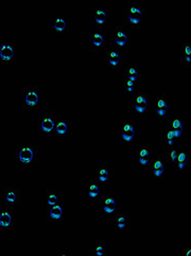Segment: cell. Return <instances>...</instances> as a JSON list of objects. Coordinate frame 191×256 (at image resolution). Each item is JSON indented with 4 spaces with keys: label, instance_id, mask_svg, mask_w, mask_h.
<instances>
[{
    "label": "cell",
    "instance_id": "obj_14",
    "mask_svg": "<svg viewBox=\"0 0 191 256\" xmlns=\"http://www.w3.org/2000/svg\"><path fill=\"white\" fill-rule=\"evenodd\" d=\"M119 55L117 53H115V51H113V53L109 55V63L113 64V65H117V64L119 63Z\"/></svg>",
    "mask_w": 191,
    "mask_h": 256
},
{
    "label": "cell",
    "instance_id": "obj_27",
    "mask_svg": "<svg viewBox=\"0 0 191 256\" xmlns=\"http://www.w3.org/2000/svg\"><path fill=\"white\" fill-rule=\"evenodd\" d=\"M126 85H128V90H129V91H132L133 87H134V81L128 79V81H126Z\"/></svg>",
    "mask_w": 191,
    "mask_h": 256
},
{
    "label": "cell",
    "instance_id": "obj_15",
    "mask_svg": "<svg viewBox=\"0 0 191 256\" xmlns=\"http://www.w3.org/2000/svg\"><path fill=\"white\" fill-rule=\"evenodd\" d=\"M54 27L57 31H62L63 29L65 28V20L63 18H57L54 23Z\"/></svg>",
    "mask_w": 191,
    "mask_h": 256
},
{
    "label": "cell",
    "instance_id": "obj_17",
    "mask_svg": "<svg viewBox=\"0 0 191 256\" xmlns=\"http://www.w3.org/2000/svg\"><path fill=\"white\" fill-rule=\"evenodd\" d=\"M67 125L66 123H64V122H59V124H57V126H56V129H57V132L61 133V134H63V133H65L67 131Z\"/></svg>",
    "mask_w": 191,
    "mask_h": 256
},
{
    "label": "cell",
    "instance_id": "obj_29",
    "mask_svg": "<svg viewBox=\"0 0 191 256\" xmlns=\"http://www.w3.org/2000/svg\"><path fill=\"white\" fill-rule=\"evenodd\" d=\"M148 155H149V151H148L146 148L141 150V152H140V157H148Z\"/></svg>",
    "mask_w": 191,
    "mask_h": 256
},
{
    "label": "cell",
    "instance_id": "obj_18",
    "mask_svg": "<svg viewBox=\"0 0 191 256\" xmlns=\"http://www.w3.org/2000/svg\"><path fill=\"white\" fill-rule=\"evenodd\" d=\"M108 178V172L105 170V169H102L100 170V172H99V179H100L101 182H105L106 179Z\"/></svg>",
    "mask_w": 191,
    "mask_h": 256
},
{
    "label": "cell",
    "instance_id": "obj_31",
    "mask_svg": "<svg viewBox=\"0 0 191 256\" xmlns=\"http://www.w3.org/2000/svg\"><path fill=\"white\" fill-rule=\"evenodd\" d=\"M167 137H168V140H172L174 138V133H173V130H170V131H168V134H167Z\"/></svg>",
    "mask_w": 191,
    "mask_h": 256
},
{
    "label": "cell",
    "instance_id": "obj_30",
    "mask_svg": "<svg viewBox=\"0 0 191 256\" xmlns=\"http://www.w3.org/2000/svg\"><path fill=\"white\" fill-rule=\"evenodd\" d=\"M154 174L156 176H160L163 174V169H156V170H154Z\"/></svg>",
    "mask_w": 191,
    "mask_h": 256
},
{
    "label": "cell",
    "instance_id": "obj_24",
    "mask_svg": "<svg viewBox=\"0 0 191 256\" xmlns=\"http://www.w3.org/2000/svg\"><path fill=\"white\" fill-rule=\"evenodd\" d=\"M186 160H187V156L185 153H181L178 155V163H186Z\"/></svg>",
    "mask_w": 191,
    "mask_h": 256
},
{
    "label": "cell",
    "instance_id": "obj_11",
    "mask_svg": "<svg viewBox=\"0 0 191 256\" xmlns=\"http://www.w3.org/2000/svg\"><path fill=\"white\" fill-rule=\"evenodd\" d=\"M157 107H158V110H157V112L159 115H163L165 113H166V110H167V104L165 100L163 99H159L158 100V104H157Z\"/></svg>",
    "mask_w": 191,
    "mask_h": 256
},
{
    "label": "cell",
    "instance_id": "obj_4",
    "mask_svg": "<svg viewBox=\"0 0 191 256\" xmlns=\"http://www.w3.org/2000/svg\"><path fill=\"white\" fill-rule=\"evenodd\" d=\"M135 108L138 112H143L146 108V99L143 96H138L135 102Z\"/></svg>",
    "mask_w": 191,
    "mask_h": 256
},
{
    "label": "cell",
    "instance_id": "obj_8",
    "mask_svg": "<svg viewBox=\"0 0 191 256\" xmlns=\"http://www.w3.org/2000/svg\"><path fill=\"white\" fill-rule=\"evenodd\" d=\"M11 223V216L7 212H3L0 214V225L1 226H7Z\"/></svg>",
    "mask_w": 191,
    "mask_h": 256
},
{
    "label": "cell",
    "instance_id": "obj_3",
    "mask_svg": "<svg viewBox=\"0 0 191 256\" xmlns=\"http://www.w3.org/2000/svg\"><path fill=\"white\" fill-rule=\"evenodd\" d=\"M135 134V130L131 125H125L123 130H122V138L126 141H131L134 138Z\"/></svg>",
    "mask_w": 191,
    "mask_h": 256
},
{
    "label": "cell",
    "instance_id": "obj_5",
    "mask_svg": "<svg viewBox=\"0 0 191 256\" xmlns=\"http://www.w3.org/2000/svg\"><path fill=\"white\" fill-rule=\"evenodd\" d=\"M0 56L3 59H11L13 56V48L10 45H2L0 49Z\"/></svg>",
    "mask_w": 191,
    "mask_h": 256
},
{
    "label": "cell",
    "instance_id": "obj_10",
    "mask_svg": "<svg viewBox=\"0 0 191 256\" xmlns=\"http://www.w3.org/2000/svg\"><path fill=\"white\" fill-rule=\"evenodd\" d=\"M50 214L53 219H59L62 217V208L59 206H54L52 207V209L50 211Z\"/></svg>",
    "mask_w": 191,
    "mask_h": 256
},
{
    "label": "cell",
    "instance_id": "obj_7",
    "mask_svg": "<svg viewBox=\"0 0 191 256\" xmlns=\"http://www.w3.org/2000/svg\"><path fill=\"white\" fill-rule=\"evenodd\" d=\"M38 100V96L35 92H29L27 96H26V102H28L29 105H35Z\"/></svg>",
    "mask_w": 191,
    "mask_h": 256
},
{
    "label": "cell",
    "instance_id": "obj_21",
    "mask_svg": "<svg viewBox=\"0 0 191 256\" xmlns=\"http://www.w3.org/2000/svg\"><path fill=\"white\" fill-rule=\"evenodd\" d=\"M56 202H57V197H56L55 194H50L48 197V203L50 205H54Z\"/></svg>",
    "mask_w": 191,
    "mask_h": 256
},
{
    "label": "cell",
    "instance_id": "obj_28",
    "mask_svg": "<svg viewBox=\"0 0 191 256\" xmlns=\"http://www.w3.org/2000/svg\"><path fill=\"white\" fill-rule=\"evenodd\" d=\"M103 253H104V249H103V246H99L97 248V250H96V254H97V255H102Z\"/></svg>",
    "mask_w": 191,
    "mask_h": 256
},
{
    "label": "cell",
    "instance_id": "obj_9",
    "mask_svg": "<svg viewBox=\"0 0 191 256\" xmlns=\"http://www.w3.org/2000/svg\"><path fill=\"white\" fill-rule=\"evenodd\" d=\"M42 128L45 131H50L53 128V121L51 119H45L42 123Z\"/></svg>",
    "mask_w": 191,
    "mask_h": 256
},
{
    "label": "cell",
    "instance_id": "obj_36",
    "mask_svg": "<svg viewBox=\"0 0 191 256\" xmlns=\"http://www.w3.org/2000/svg\"><path fill=\"white\" fill-rule=\"evenodd\" d=\"M186 60H187L188 62H189V61H190V56H187V57H186Z\"/></svg>",
    "mask_w": 191,
    "mask_h": 256
},
{
    "label": "cell",
    "instance_id": "obj_2",
    "mask_svg": "<svg viewBox=\"0 0 191 256\" xmlns=\"http://www.w3.org/2000/svg\"><path fill=\"white\" fill-rule=\"evenodd\" d=\"M19 158H20L21 161L24 162H29L32 160V158H33V152H32L31 148L29 147H24L22 148L19 153Z\"/></svg>",
    "mask_w": 191,
    "mask_h": 256
},
{
    "label": "cell",
    "instance_id": "obj_22",
    "mask_svg": "<svg viewBox=\"0 0 191 256\" xmlns=\"http://www.w3.org/2000/svg\"><path fill=\"white\" fill-rule=\"evenodd\" d=\"M125 223H126V220H125L124 217H120L118 219V221H117V224L120 228H123L125 226Z\"/></svg>",
    "mask_w": 191,
    "mask_h": 256
},
{
    "label": "cell",
    "instance_id": "obj_12",
    "mask_svg": "<svg viewBox=\"0 0 191 256\" xmlns=\"http://www.w3.org/2000/svg\"><path fill=\"white\" fill-rule=\"evenodd\" d=\"M126 40H128V38H126L125 33H123V32H118L117 35H116V42H117L118 45H124L126 43Z\"/></svg>",
    "mask_w": 191,
    "mask_h": 256
},
{
    "label": "cell",
    "instance_id": "obj_35",
    "mask_svg": "<svg viewBox=\"0 0 191 256\" xmlns=\"http://www.w3.org/2000/svg\"><path fill=\"white\" fill-rule=\"evenodd\" d=\"M177 157V153L176 151H173L172 153H171V158H172V160H175Z\"/></svg>",
    "mask_w": 191,
    "mask_h": 256
},
{
    "label": "cell",
    "instance_id": "obj_25",
    "mask_svg": "<svg viewBox=\"0 0 191 256\" xmlns=\"http://www.w3.org/2000/svg\"><path fill=\"white\" fill-rule=\"evenodd\" d=\"M172 126H173L174 129H181L182 128V122L180 119H174L173 123H172Z\"/></svg>",
    "mask_w": 191,
    "mask_h": 256
},
{
    "label": "cell",
    "instance_id": "obj_23",
    "mask_svg": "<svg viewBox=\"0 0 191 256\" xmlns=\"http://www.w3.org/2000/svg\"><path fill=\"white\" fill-rule=\"evenodd\" d=\"M7 202H14L15 199H16V194L14 192H9L7 194V197H5Z\"/></svg>",
    "mask_w": 191,
    "mask_h": 256
},
{
    "label": "cell",
    "instance_id": "obj_33",
    "mask_svg": "<svg viewBox=\"0 0 191 256\" xmlns=\"http://www.w3.org/2000/svg\"><path fill=\"white\" fill-rule=\"evenodd\" d=\"M181 129H173V133H174V137H180L181 136Z\"/></svg>",
    "mask_w": 191,
    "mask_h": 256
},
{
    "label": "cell",
    "instance_id": "obj_26",
    "mask_svg": "<svg viewBox=\"0 0 191 256\" xmlns=\"http://www.w3.org/2000/svg\"><path fill=\"white\" fill-rule=\"evenodd\" d=\"M156 169H163V162L160 161V160H157V161L154 163V170H156Z\"/></svg>",
    "mask_w": 191,
    "mask_h": 256
},
{
    "label": "cell",
    "instance_id": "obj_13",
    "mask_svg": "<svg viewBox=\"0 0 191 256\" xmlns=\"http://www.w3.org/2000/svg\"><path fill=\"white\" fill-rule=\"evenodd\" d=\"M105 18H106V14L103 10H97L96 12V20L99 23V24H102L105 21Z\"/></svg>",
    "mask_w": 191,
    "mask_h": 256
},
{
    "label": "cell",
    "instance_id": "obj_19",
    "mask_svg": "<svg viewBox=\"0 0 191 256\" xmlns=\"http://www.w3.org/2000/svg\"><path fill=\"white\" fill-rule=\"evenodd\" d=\"M137 75H138V72H137L136 68H131V70H129V79L130 80L135 81L136 78H137Z\"/></svg>",
    "mask_w": 191,
    "mask_h": 256
},
{
    "label": "cell",
    "instance_id": "obj_20",
    "mask_svg": "<svg viewBox=\"0 0 191 256\" xmlns=\"http://www.w3.org/2000/svg\"><path fill=\"white\" fill-rule=\"evenodd\" d=\"M103 43V36L99 33H96L94 35V45H101Z\"/></svg>",
    "mask_w": 191,
    "mask_h": 256
},
{
    "label": "cell",
    "instance_id": "obj_1",
    "mask_svg": "<svg viewBox=\"0 0 191 256\" xmlns=\"http://www.w3.org/2000/svg\"><path fill=\"white\" fill-rule=\"evenodd\" d=\"M129 17H130V20L132 21V23L137 24V23L140 20V17H141V11L139 10L138 8L132 7L129 11Z\"/></svg>",
    "mask_w": 191,
    "mask_h": 256
},
{
    "label": "cell",
    "instance_id": "obj_32",
    "mask_svg": "<svg viewBox=\"0 0 191 256\" xmlns=\"http://www.w3.org/2000/svg\"><path fill=\"white\" fill-rule=\"evenodd\" d=\"M139 161H140L141 165H146L148 162V157H140L139 158Z\"/></svg>",
    "mask_w": 191,
    "mask_h": 256
},
{
    "label": "cell",
    "instance_id": "obj_37",
    "mask_svg": "<svg viewBox=\"0 0 191 256\" xmlns=\"http://www.w3.org/2000/svg\"><path fill=\"white\" fill-rule=\"evenodd\" d=\"M168 143H169V144H170V145H171V144L173 143V141H172V140H168Z\"/></svg>",
    "mask_w": 191,
    "mask_h": 256
},
{
    "label": "cell",
    "instance_id": "obj_16",
    "mask_svg": "<svg viewBox=\"0 0 191 256\" xmlns=\"http://www.w3.org/2000/svg\"><path fill=\"white\" fill-rule=\"evenodd\" d=\"M88 193H89V195H90L91 197H97L98 194H99V187H98L97 185H91V186L89 187Z\"/></svg>",
    "mask_w": 191,
    "mask_h": 256
},
{
    "label": "cell",
    "instance_id": "obj_6",
    "mask_svg": "<svg viewBox=\"0 0 191 256\" xmlns=\"http://www.w3.org/2000/svg\"><path fill=\"white\" fill-rule=\"evenodd\" d=\"M116 208V202L113 197H108L104 202V210L107 212H113Z\"/></svg>",
    "mask_w": 191,
    "mask_h": 256
},
{
    "label": "cell",
    "instance_id": "obj_34",
    "mask_svg": "<svg viewBox=\"0 0 191 256\" xmlns=\"http://www.w3.org/2000/svg\"><path fill=\"white\" fill-rule=\"evenodd\" d=\"M185 53H186V55H187V56H190L191 48H190V46H189V45L186 46V48H185Z\"/></svg>",
    "mask_w": 191,
    "mask_h": 256
}]
</instances>
